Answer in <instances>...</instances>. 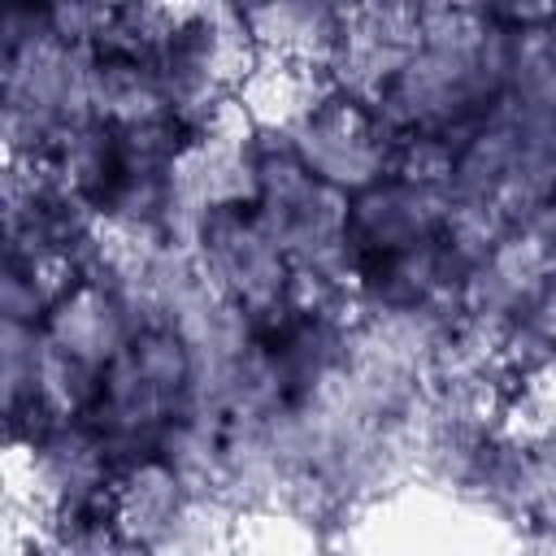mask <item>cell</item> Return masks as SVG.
<instances>
[{"label":"cell","instance_id":"obj_16","mask_svg":"<svg viewBox=\"0 0 556 556\" xmlns=\"http://www.w3.org/2000/svg\"><path fill=\"white\" fill-rule=\"evenodd\" d=\"M508 226H513V217L495 204V200H473V195H452V204H447V213H443V226H439V235H443V243L452 248V256L460 261V265H478V261H486L491 252H495V243L508 235Z\"/></svg>","mask_w":556,"mask_h":556},{"label":"cell","instance_id":"obj_21","mask_svg":"<svg viewBox=\"0 0 556 556\" xmlns=\"http://www.w3.org/2000/svg\"><path fill=\"white\" fill-rule=\"evenodd\" d=\"M343 4V13H361V9H378L382 0H339Z\"/></svg>","mask_w":556,"mask_h":556},{"label":"cell","instance_id":"obj_7","mask_svg":"<svg viewBox=\"0 0 556 556\" xmlns=\"http://www.w3.org/2000/svg\"><path fill=\"white\" fill-rule=\"evenodd\" d=\"M239 4L248 13L256 52L274 61L321 70L343 30L339 0H239Z\"/></svg>","mask_w":556,"mask_h":556},{"label":"cell","instance_id":"obj_1","mask_svg":"<svg viewBox=\"0 0 556 556\" xmlns=\"http://www.w3.org/2000/svg\"><path fill=\"white\" fill-rule=\"evenodd\" d=\"M195 256H200L208 282L222 287L230 300H239L252 313L261 339H269L291 317V274L295 269L252 208L208 213Z\"/></svg>","mask_w":556,"mask_h":556},{"label":"cell","instance_id":"obj_11","mask_svg":"<svg viewBox=\"0 0 556 556\" xmlns=\"http://www.w3.org/2000/svg\"><path fill=\"white\" fill-rule=\"evenodd\" d=\"M348 334H352V326L339 317L291 308V317L269 334V343H274L295 395L326 387L348 365Z\"/></svg>","mask_w":556,"mask_h":556},{"label":"cell","instance_id":"obj_13","mask_svg":"<svg viewBox=\"0 0 556 556\" xmlns=\"http://www.w3.org/2000/svg\"><path fill=\"white\" fill-rule=\"evenodd\" d=\"M48 169L56 174V182L100 200L109 191V182L122 174L117 161V126H109L104 117H83L74 126H65L56 135V143L48 148Z\"/></svg>","mask_w":556,"mask_h":556},{"label":"cell","instance_id":"obj_17","mask_svg":"<svg viewBox=\"0 0 556 556\" xmlns=\"http://www.w3.org/2000/svg\"><path fill=\"white\" fill-rule=\"evenodd\" d=\"M391 174H400V178H408L417 187L452 195L456 143L447 135H434V130H404L395 139V152H391Z\"/></svg>","mask_w":556,"mask_h":556},{"label":"cell","instance_id":"obj_15","mask_svg":"<svg viewBox=\"0 0 556 556\" xmlns=\"http://www.w3.org/2000/svg\"><path fill=\"white\" fill-rule=\"evenodd\" d=\"M35 391L39 400L56 413V417H87L104 391V369L91 365L87 356L70 352L65 343H56L43 330V348H39V374H35Z\"/></svg>","mask_w":556,"mask_h":556},{"label":"cell","instance_id":"obj_9","mask_svg":"<svg viewBox=\"0 0 556 556\" xmlns=\"http://www.w3.org/2000/svg\"><path fill=\"white\" fill-rule=\"evenodd\" d=\"M43 330L56 339V343H65L70 352H78V356H87L91 365H109L126 343H130V317H126V308H122V300L109 291V287H100V282H74L56 304H52V313H48V321H43Z\"/></svg>","mask_w":556,"mask_h":556},{"label":"cell","instance_id":"obj_2","mask_svg":"<svg viewBox=\"0 0 556 556\" xmlns=\"http://www.w3.org/2000/svg\"><path fill=\"white\" fill-rule=\"evenodd\" d=\"M395 139H400V130H391L374 104L339 96L330 87L291 126V143H295L300 161L317 178L334 182L348 195L378 182L382 174H391Z\"/></svg>","mask_w":556,"mask_h":556},{"label":"cell","instance_id":"obj_20","mask_svg":"<svg viewBox=\"0 0 556 556\" xmlns=\"http://www.w3.org/2000/svg\"><path fill=\"white\" fill-rule=\"evenodd\" d=\"M500 26H543L556 13V0H473Z\"/></svg>","mask_w":556,"mask_h":556},{"label":"cell","instance_id":"obj_8","mask_svg":"<svg viewBox=\"0 0 556 556\" xmlns=\"http://www.w3.org/2000/svg\"><path fill=\"white\" fill-rule=\"evenodd\" d=\"M460 504L491 513L508 526H530L534 504H539V452L534 439H521L513 430L491 434V443L482 447Z\"/></svg>","mask_w":556,"mask_h":556},{"label":"cell","instance_id":"obj_12","mask_svg":"<svg viewBox=\"0 0 556 556\" xmlns=\"http://www.w3.org/2000/svg\"><path fill=\"white\" fill-rule=\"evenodd\" d=\"M291 400V378L269 339H252L217 387V408L226 413V421H265L282 413Z\"/></svg>","mask_w":556,"mask_h":556},{"label":"cell","instance_id":"obj_19","mask_svg":"<svg viewBox=\"0 0 556 556\" xmlns=\"http://www.w3.org/2000/svg\"><path fill=\"white\" fill-rule=\"evenodd\" d=\"M52 313V295L17 265L0 269V321H30L43 326Z\"/></svg>","mask_w":556,"mask_h":556},{"label":"cell","instance_id":"obj_18","mask_svg":"<svg viewBox=\"0 0 556 556\" xmlns=\"http://www.w3.org/2000/svg\"><path fill=\"white\" fill-rule=\"evenodd\" d=\"M39 348H43V326L0 321V395H4V408H17V404L39 395L35 391Z\"/></svg>","mask_w":556,"mask_h":556},{"label":"cell","instance_id":"obj_14","mask_svg":"<svg viewBox=\"0 0 556 556\" xmlns=\"http://www.w3.org/2000/svg\"><path fill=\"white\" fill-rule=\"evenodd\" d=\"M500 100L526 117L556 113V35L547 22L508 26V70Z\"/></svg>","mask_w":556,"mask_h":556},{"label":"cell","instance_id":"obj_3","mask_svg":"<svg viewBox=\"0 0 556 556\" xmlns=\"http://www.w3.org/2000/svg\"><path fill=\"white\" fill-rule=\"evenodd\" d=\"M17 460H22V486L43 508V521L109 504L113 465L87 417L52 421L35 443L17 447Z\"/></svg>","mask_w":556,"mask_h":556},{"label":"cell","instance_id":"obj_5","mask_svg":"<svg viewBox=\"0 0 556 556\" xmlns=\"http://www.w3.org/2000/svg\"><path fill=\"white\" fill-rule=\"evenodd\" d=\"M195 500L200 495L161 456H143V460L117 469L113 486H109V508H113V521L126 534L130 552H169V543Z\"/></svg>","mask_w":556,"mask_h":556},{"label":"cell","instance_id":"obj_4","mask_svg":"<svg viewBox=\"0 0 556 556\" xmlns=\"http://www.w3.org/2000/svg\"><path fill=\"white\" fill-rule=\"evenodd\" d=\"M417 43L413 0H382L378 9L343 13V30L321 65V78L330 91L374 104L417 52Z\"/></svg>","mask_w":556,"mask_h":556},{"label":"cell","instance_id":"obj_22","mask_svg":"<svg viewBox=\"0 0 556 556\" xmlns=\"http://www.w3.org/2000/svg\"><path fill=\"white\" fill-rule=\"evenodd\" d=\"M547 26H552V35H556V13H552V22H547Z\"/></svg>","mask_w":556,"mask_h":556},{"label":"cell","instance_id":"obj_10","mask_svg":"<svg viewBox=\"0 0 556 556\" xmlns=\"http://www.w3.org/2000/svg\"><path fill=\"white\" fill-rule=\"evenodd\" d=\"M91 113L117 130L174 117L156 65L143 56H126V52H100L96 78H91Z\"/></svg>","mask_w":556,"mask_h":556},{"label":"cell","instance_id":"obj_6","mask_svg":"<svg viewBox=\"0 0 556 556\" xmlns=\"http://www.w3.org/2000/svg\"><path fill=\"white\" fill-rule=\"evenodd\" d=\"M447 204H452L447 191H430L400 174H382L378 182L352 191L348 226H352V239L365 248V256H382L439 235Z\"/></svg>","mask_w":556,"mask_h":556}]
</instances>
